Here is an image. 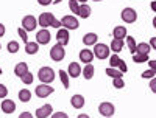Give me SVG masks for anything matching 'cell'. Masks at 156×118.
Instances as JSON below:
<instances>
[{
	"mask_svg": "<svg viewBox=\"0 0 156 118\" xmlns=\"http://www.w3.org/2000/svg\"><path fill=\"white\" fill-rule=\"evenodd\" d=\"M98 112H100V115H103V116H112L114 115V112H115V107H114V104L112 103H108V101H105V103H101L100 106H98Z\"/></svg>",
	"mask_w": 156,
	"mask_h": 118,
	"instance_id": "obj_7",
	"label": "cell"
},
{
	"mask_svg": "<svg viewBox=\"0 0 156 118\" xmlns=\"http://www.w3.org/2000/svg\"><path fill=\"white\" fill-rule=\"evenodd\" d=\"M8 51H9V53H17V51H19V44L16 41L8 42Z\"/></svg>",
	"mask_w": 156,
	"mask_h": 118,
	"instance_id": "obj_32",
	"label": "cell"
},
{
	"mask_svg": "<svg viewBox=\"0 0 156 118\" xmlns=\"http://www.w3.org/2000/svg\"><path fill=\"white\" fill-rule=\"evenodd\" d=\"M37 78L42 84H50L55 81V72L50 67H41L37 72Z\"/></svg>",
	"mask_w": 156,
	"mask_h": 118,
	"instance_id": "obj_1",
	"label": "cell"
},
{
	"mask_svg": "<svg viewBox=\"0 0 156 118\" xmlns=\"http://www.w3.org/2000/svg\"><path fill=\"white\" fill-rule=\"evenodd\" d=\"M36 27H37V19H36L34 16L28 14V16H25V17L22 19V28L27 31V33L36 30Z\"/></svg>",
	"mask_w": 156,
	"mask_h": 118,
	"instance_id": "obj_5",
	"label": "cell"
},
{
	"mask_svg": "<svg viewBox=\"0 0 156 118\" xmlns=\"http://www.w3.org/2000/svg\"><path fill=\"white\" fill-rule=\"evenodd\" d=\"M148 44H150V47H151L153 50H156V37H151Z\"/></svg>",
	"mask_w": 156,
	"mask_h": 118,
	"instance_id": "obj_43",
	"label": "cell"
},
{
	"mask_svg": "<svg viewBox=\"0 0 156 118\" xmlns=\"http://www.w3.org/2000/svg\"><path fill=\"white\" fill-rule=\"evenodd\" d=\"M70 104L73 109H81L84 106V96L83 95H73L70 98Z\"/></svg>",
	"mask_w": 156,
	"mask_h": 118,
	"instance_id": "obj_17",
	"label": "cell"
},
{
	"mask_svg": "<svg viewBox=\"0 0 156 118\" xmlns=\"http://www.w3.org/2000/svg\"><path fill=\"white\" fill-rule=\"evenodd\" d=\"M78 16H80L81 19H87V17L90 16V8H89L86 3L80 5V11H78Z\"/></svg>",
	"mask_w": 156,
	"mask_h": 118,
	"instance_id": "obj_25",
	"label": "cell"
},
{
	"mask_svg": "<svg viewBox=\"0 0 156 118\" xmlns=\"http://www.w3.org/2000/svg\"><path fill=\"white\" fill-rule=\"evenodd\" d=\"M108 118H112V116H108Z\"/></svg>",
	"mask_w": 156,
	"mask_h": 118,
	"instance_id": "obj_53",
	"label": "cell"
},
{
	"mask_svg": "<svg viewBox=\"0 0 156 118\" xmlns=\"http://www.w3.org/2000/svg\"><path fill=\"white\" fill-rule=\"evenodd\" d=\"M122 62V59L117 56V53H114L111 58H109V67H114V69H117L119 67V64Z\"/></svg>",
	"mask_w": 156,
	"mask_h": 118,
	"instance_id": "obj_30",
	"label": "cell"
},
{
	"mask_svg": "<svg viewBox=\"0 0 156 118\" xmlns=\"http://www.w3.org/2000/svg\"><path fill=\"white\" fill-rule=\"evenodd\" d=\"M112 36H114V39H123L125 41V37L128 36L126 34V28L125 27H115L112 30Z\"/></svg>",
	"mask_w": 156,
	"mask_h": 118,
	"instance_id": "obj_21",
	"label": "cell"
},
{
	"mask_svg": "<svg viewBox=\"0 0 156 118\" xmlns=\"http://www.w3.org/2000/svg\"><path fill=\"white\" fill-rule=\"evenodd\" d=\"M39 50V44L37 42H28L25 44V51H27V55H36Z\"/></svg>",
	"mask_w": 156,
	"mask_h": 118,
	"instance_id": "obj_22",
	"label": "cell"
},
{
	"mask_svg": "<svg viewBox=\"0 0 156 118\" xmlns=\"http://www.w3.org/2000/svg\"><path fill=\"white\" fill-rule=\"evenodd\" d=\"M153 27H154V28H156V17H154V19H153Z\"/></svg>",
	"mask_w": 156,
	"mask_h": 118,
	"instance_id": "obj_50",
	"label": "cell"
},
{
	"mask_svg": "<svg viewBox=\"0 0 156 118\" xmlns=\"http://www.w3.org/2000/svg\"><path fill=\"white\" fill-rule=\"evenodd\" d=\"M117 69H119V70H120L122 73H125V72H126V64L123 62V59H122V62L119 64V67H117Z\"/></svg>",
	"mask_w": 156,
	"mask_h": 118,
	"instance_id": "obj_41",
	"label": "cell"
},
{
	"mask_svg": "<svg viewBox=\"0 0 156 118\" xmlns=\"http://www.w3.org/2000/svg\"><path fill=\"white\" fill-rule=\"evenodd\" d=\"M64 56H66V50H64L62 45L56 44V45H53V47L50 48V58L53 59V61L59 62V61L64 59Z\"/></svg>",
	"mask_w": 156,
	"mask_h": 118,
	"instance_id": "obj_4",
	"label": "cell"
},
{
	"mask_svg": "<svg viewBox=\"0 0 156 118\" xmlns=\"http://www.w3.org/2000/svg\"><path fill=\"white\" fill-rule=\"evenodd\" d=\"M53 19H55V16L51 14V12H42V14L37 17V23L41 25L42 28H47V27L51 25V20Z\"/></svg>",
	"mask_w": 156,
	"mask_h": 118,
	"instance_id": "obj_11",
	"label": "cell"
},
{
	"mask_svg": "<svg viewBox=\"0 0 156 118\" xmlns=\"http://www.w3.org/2000/svg\"><path fill=\"white\" fill-rule=\"evenodd\" d=\"M94 56L97 58V59H108L109 58V47L108 45H105V44H95L94 45Z\"/></svg>",
	"mask_w": 156,
	"mask_h": 118,
	"instance_id": "obj_2",
	"label": "cell"
},
{
	"mask_svg": "<svg viewBox=\"0 0 156 118\" xmlns=\"http://www.w3.org/2000/svg\"><path fill=\"white\" fill-rule=\"evenodd\" d=\"M83 76H84V79H90V78L94 76V65L92 64H86V67L83 69Z\"/></svg>",
	"mask_w": 156,
	"mask_h": 118,
	"instance_id": "obj_23",
	"label": "cell"
},
{
	"mask_svg": "<svg viewBox=\"0 0 156 118\" xmlns=\"http://www.w3.org/2000/svg\"><path fill=\"white\" fill-rule=\"evenodd\" d=\"M50 39H51V34L47 28H42L41 31L36 33V42L41 44V45H47L50 42Z\"/></svg>",
	"mask_w": 156,
	"mask_h": 118,
	"instance_id": "obj_9",
	"label": "cell"
},
{
	"mask_svg": "<svg viewBox=\"0 0 156 118\" xmlns=\"http://www.w3.org/2000/svg\"><path fill=\"white\" fill-rule=\"evenodd\" d=\"M5 27H3V23H0V37H2V36H5Z\"/></svg>",
	"mask_w": 156,
	"mask_h": 118,
	"instance_id": "obj_45",
	"label": "cell"
},
{
	"mask_svg": "<svg viewBox=\"0 0 156 118\" xmlns=\"http://www.w3.org/2000/svg\"><path fill=\"white\" fill-rule=\"evenodd\" d=\"M112 86L115 89H123L125 87V81L122 79V78H114V79H112Z\"/></svg>",
	"mask_w": 156,
	"mask_h": 118,
	"instance_id": "obj_33",
	"label": "cell"
},
{
	"mask_svg": "<svg viewBox=\"0 0 156 118\" xmlns=\"http://www.w3.org/2000/svg\"><path fill=\"white\" fill-rule=\"evenodd\" d=\"M94 2H101V0H94Z\"/></svg>",
	"mask_w": 156,
	"mask_h": 118,
	"instance_id": "obj_51",
	"label": "cell"
},
{
	"mask_svg": "<svg viewBox=\"0 0 156 118\" xmlns=\"http://www.w3.org/2000/svg\"><path fill=\"white\" fill-rule=\"evenodd\" d=\"M19 118H34L30 112H22L20 115H19Z\"/></svg>",
	"mask_w": 156,
	"mask_h": 118,
	"instance_id": "obj_42",
	"label": "cell"
},
{
	"mask_svg": "<svg viewBox=\"0 0 156 118\" xmlns=\"http://www.w3.org/2000/svg\"><path fill=\"white\" fill-rule=\"evenodd\" d=\"M150 90L153 92V93H156V78H151V81H150Z\"/></svg>",
	"mask_w": 156,
	"mask_h": 118,
	"instance_id": "obj_39",
	"label": "cell"
},
{
	"mask_svg": "<svg viewBox=\"0 0 156 118\" xmlns=\"http://www.w3.org/2000/svg\"><path fill=\"white\" fill-rule=\"evenodd\" d=\"M51 112H53V107L50 104H44L39 109H36V118H47L51 115Z\"/></svg>",
	"mask_w": 156,
	"mask_h": 118,
	"instance_id": "obj_12",
	"label": "cell"
},
{
	"mask_svg": "<svg viewBox=\"0 0 156 118\" xmlns=\"http://www.w3.org/2000/svg\"><path fill=\"white\" fill-rule=\"evenodd\" d=\"M154 75H156V70L148 69V70H145L144 73H142V78H144V79H151V78H154Z\"/></svg>",
	"mask_w": 156,
	"mask_h": 118,
	"instance_id": "obj_35",
	"label": "cell"
},
{
	"mask_svg": "<svg viewBox=\"0 0 156 118\" xmlns=\"http://www.w3.org/2000/svg\"><path fill=\"white\" fill-rule=\"evenodd\" d=\"M61 25H62V28H66V30H76L80 27V22H78V19L75 16H64L61 19Z\"/></svg>",
	"mask_w": 156,
	"mask_h": 118,
	"instance_id": "obj_3",
	"label": "cell"
},
{
	"mask_svg": "<svg viewBox=\"0 0 156 118\" xmlns=\"http://www.w3.org/2000/svg\"><path fill=\"white\" fill-rule=\"evenodd\" d=\"M59 78H61V83H62V86H64V89H69V75H67V72L66 70H59Z\"/></svg>",
	"mask_w": 156,
	"mask_h": 118,
	"instance_id": "obj_28",
	"label": "cell"
},
{
	"mask_svg": "<svg viewBox=\"0 0 156 118\" xmlns=\"http://www.w3.org/2000/svg\"><path fill=\"white\" fill-rule=\"evenodd\" d=\"M133 61L136 64H142V62H148L150 59H148V55H137V53H134L133 55Z\"/></svg>",
	"mask_w": 156,
	"mask_h": 118,
	"instance_id": "obj_29",
	"label": "cell"
},
{
	"mask_svg": "<svg viewBox=\"0 0 156 118\" xmlns=\"http://www.w3.org/2000/svg\"><path fill=\"white\" fill-rule=\"evenodd\" d=\"M123 47H125L123 39H112V42L109 45V48L114 51V53H120V51L123 50Z\"/></svg>",
	"mask_w": 156,
	"mask_h": 118,
	"instance_id": "obj_18",
	"label": "cell"
},
{
	"mask_svg": "<svg viewBox=\"0 0 156 118\" xmlns=\"http://www.w3.org/2000/svg\"><path fill=\"white\" fill-rule=\"evenodd\" d=\"M105 73H106L108 76H111L112 79H114V78H122V76H123V73H122L120 70H117V69H114V67H108V69L105 70Z\"/></svg>",
	"mask_w": 156,
	"mask_h": 118,
	"instance_id": "obj_26",
	"label": "cell"
},
{
	"mask_svg": "<svg viewBox=\"0 0 156 118\" xmlns=\"http://www.w3.org/2000/svg\"><path fill=\"white\" fill-rule=\"evenodd\" d=\"M97 42H98V36H97L95 33H87V34H84V36H83V44H84V45H87V47L95 45Z\"/></svg>",
	"mask_w": 156,
	"mask_h": 118,
	"instance_id": "obj_15",
	"label": "cell"
},
{
	"mask_svg": "<svg viewBox=\"0 0 156 118\" xmlns=\"http://www.w3.org/2000/svg\"><path fill=\"white\" fill-rule=\"evenodd\" d=\"M0 107H2V110L5 113H12V112L16 110V104H14V101H12V99H3Z\"/></svg>",
	"mask_w": 156,
	"mask_h": 118,
	"instance_id": "obj_16",
	"label": "cell"
},
{
	"mask_svg": "<svg viewBox=\"0 0 156 118\" xmlns=\"http://www.w3.org/2000/svg\"><path fill=\"white\" fill-rule=\"evenodd\" d=\"M148 65H150V69L156 70V59H150V61H148Z\"/></svg>",
	"mask_w": 156,
	"mask_h": 118,
	"instance_id": "obj_44",
	"label": "cell"
},
{
	"mask_svg": "<svg viewBox=\"0 0 156 118\" xmlns=\"http://www.w3.org/2000/svg\"><path fill=\"white\" fill-rule=\"evenodd\" d=\"M76 2H80V3L83 5V3H86V2H87V0H76Z\"/></svg>",
	"mask_w": 156,
	"mask_h": 118,
	"instance_id": "obj_49",
	"label": "cell"
},
{
	"mask_svg": "<svg viewBox=\"0 0 156 118\" xmlns=\"http://www.w3.org/2000/svg\"><path fill=\"white\" fill-rule=\"evenodd\" d=\"M28 72V65L25 64V62H19L16 67H14V75L16 76H19V78H22L25 73Z\"/></svg>",
	"mask_w": 156,
	"mask_h": 118,
	"instance_id": "obj_19",
	"label": "cell"
},
{
	"mask_svg": "<svg viewBox=\"0 0 156 118\" xmlns=\"http://www.w3.org/2000/svg\"><path fill=\"white\" fill-rule=\"evenodd\" d=\"M0 73H2V69H0Z\"/></svg>",
	"mask_w": 156,
	"mask_h": 118,
	"instance_id": "obj_52",
	"label": "cell"
},
{
	"mask_svg": "<svg viewBox=\"0 0 156 118\" xmlns=\"http://www.w3.org/2000/svg\"><path fill=\"white\" fill-rule=\"evenodd\" d=\"M125 42H126V45H128V50L134 55V53H136V45H137V44H136V41H134V37L126 36V37H125Z\"/></svg>",
	"mask_w": 156,
	"mask_h": 118,
	"instance_id": "obj_27",
	"label": "cell"
},
{
	"mask_svg": "<svg viewBox=\"0 0 156 118\" xmlns=\"http://www.w3.org/2000/svg\"><path fill=\"white\" fill-rule=\"evenodd\" d=\"M61 2H62V0H53V3H55V5H58V3H61Z\"/></svg>",
	"mask_w": 156,
	"mask_h": 118,
	"instance_id": "obj_48",
	"label": "cell"
},
{
	"mask_svg": "<svg viewBox=\"0 0 156 118\" xmlns=\"http://www.w3.org/2000/svg\"><path fill=\"white\" fill-rule=\"evenodd\" d=\"M150 50H151V47H150V44H147V42H140V44L136 45V53H137V55H148Z\"/></svg>",
	"mask_w": 156,
	"mask_h": 118,
	"instance_id": "obj_20",
	"label": "cell"
},
{
	"mask_svg": "<svg viewBox=\"0 0 156 118\" xmlns=\"http://www.w3.org/2000/svg\"><path fill=\"white\" fill-rule=\"evenodd\" d=\"M76 118H89V115H86V113H80Z\"/></svg>",
	"mask_w": 156,
	"mask_h": 118,
	"instance_id": "obj_47",
	"label": "cell"
},
{
	"mask_svg": "<svg viewBox=\"0 0 156 118\" xmlns=\"http://www.w3.org/2000/svg\"><path fill=\"white\" fill-rule=\"evenodd\" d=\"M69 8L72 9L73 14H76V16H78V11H80V5H78L76 0H69Z\"/></svg>",
	"mask_w": 156,
	"mask_h": 118,
	"instance_id": "obj_31",
	"label": "cell"
},
{
	"mask_svg": "<svg viewBox=\"0 0 156 118\" xmlns=\"http://www.w3.org/2000/svg\"><path fill=\"white\" fill-rule=\"evenodd\" d=\"M20 79H22V83H23V84H28V86H30V84L33 83V75H31L30 72H27V73H25V75L20 78Z\"/></svg>",
	"mask_w": 156,
	"mask_h": 118,
	"instance_id": "obj_34",
	"label": "cell"
},
{
	"mask_svg": "<svg viewBox=\"0 0 156 118\" xmlns=\"http://www.w3.org/2000/svg\"><path fill=\"white\" fill-rule=\"evenodd\" d=\"M150 6H151V9L156 12V0H154V2H151V5H150Z\"/></svg>",
	"mask_w": 156,
	"mask_h": 118,
	"instance_id": "obj_46",
	"label": "cell"
},
{
	"mask_svg": "<svg viewBox=\"0 0 156 118\" xmlns=\"http://www.w3.org/2000/svg\"><path fill=\"white\" fill-rule=\"evenodd\" d=\"M0 48H2V47H0Z\"/></svg>",
	"mask_w": 156,
	"mask_h": 118,
	"instance_id": "obj_54",
	"label": "cell"
},
{
	"mask_svg": "<svg viewBox=\"0 0 156 118\" xmlns=\"http://www.w3.org/2000/svg\"><path fill=\"white\" fill-rule=\"evenodd\" d=\"M50 118H69V116H67V113H64V112H55Z\"/></svg>",
	"mask_w": 156,
	"mask_h": 118,
	"instance_id": "obj_38",
	"label": "cell"
},
{
	"mask_svg": "<svg viewBox=\"0 0 156 118\" xmlns=\"http://www.w3.org/2000/svg\"><path fill=\"white\" fill-rule=\"evenodd\" d=\"M94 58H95V56H94V51H90V50H87V48H84V50L80 51V61L84 62V64H90Z\"/></svg>",
	"mask_w": 156,
	"mask_h": 118,
	"instance_id": "obj_14",
	"label": "cell"
},
{
	"mask_svg": "<svg viewBox=\"0 0 156 118\" xmlns=\"http://www.w3.org/2000/svg\"><path fill=\"white\" fill-rule=\"evenodd\" d=\"M6 95H8V89L3 84H0V98H5Z\"/></svg>",
	"mask_w": 156,
	"mask_h": 118,
	"instance_id": "obj_37",
	"label": "cell"
},
{
	"mask_svg": "<svg viewBox=\"0 0 156 118\" xmlns=\"http://www.w3.org/2000/svg\"><path fill=\"white\" fill-rule=\"evenodd\" d=\"M120 17H122V20L126 22V23H134L136 19H137V12H136L133 8H125V9H122Z\"/></svg>",
	"mask_w": 156,
	"mask_h": 118,
	"instance_id": "obj_6",
	"label": "cell"
},
{
	"mask_svg": "<svg viewBox=\"0 0 156 118\" xmlns=\"http://www.w3.org/2000/svg\"><path fill=\"white\" fill-rule=\"evenodd\" d=\"M51 2H53V0H37V3L41 5V6H48Z\"/></svg>",
	"mask_w": 156,
	"mask_h": 118,
	"instance_id": "obj_40",
	"label": "cell"
},
{
	"mask_svg": "<svg viewBox=\"0 0 156 118\" xmlns=\"http://www.w3.org/2000/svg\"><path fill=\"white\" fill-rule=\"evenodd\" d=\"M81 67H80V64L78 62H70L69 64V69H67V75L72 76V78H78L81 75Z\"/></svg>",
	"mask_w": 156,
	"mask_h": 118,
	"instance_id": "obj_13",
	"label": "cell"
},
{
	"mask_svg": "<svg viewBox=\"0 0 156 118\" xmlns=\"http://www.w3.org/2000/svg\"><path fill=\"white\" fill-rule=\"evenodd\" d=\"M17 33H19V36H20V39L25 42V44H28V34H27V31H25L23 28H19L17 30Z\"/></svg>",
	"mask_w": 156,
	"mask_h": 118,
	"instance_id": "obj_36",
	"label": "cell"
},
{
	"mask_svg": "<svg viewBox=\"0 0 156 118\" xmlns=\"http://www.w3.org/2000/svg\"><path fill=\"white\" fill-rule=\"evenodd\" d=\"M53 87L51 86H48V84H41V86H37L36 87V90H34V93H36V96H39V98H47L48 95H51L53 93Z\"/></svg>",
	"mask_w": 156,
	"mask_h": 118,
	"instance_id": "obj_8",
	"label": "cell"
},
{
	"mask_svg": "<svg viewBox=\"0 0 156 118\" xmlns=\"http://www.w3.org/2000/svg\"><path fill=\"white\" fill-rule=\"evenodd\" d=\"M19 99H20L22 103H28V101L31 99V92H30L28 89H22V90L19 92Z\"/></svg>",
	"mask_w": 156,
	"mask_h": 118,
	"instance_id": "obj_24",
	"label": "cell"
},
{
	"mask_svg": "<svg viewBox=\"0 0 156 118\" xmlns=\"http://www.w3.org/2000/svg\"><path fill=\"white\" fill-rule=\"evenodd\" d=\"M69 39H70L69 30H66V28H59V30H58V33H56V41H58L59 45L66 47V45L69 44Z\"/></svg>",
	"mask_w": 156,
	"mask_h": 118,
	"instance_id": "obj_10",
	"label": "cell"
}]
</instances>
